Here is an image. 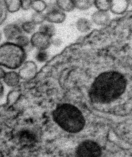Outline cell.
Here are the masks:
<instances>
[{
	"label": "cell",
	"instance_id": "cell-18",
	"mask_svg": "<svg viewBox=\"0 0 132 157\" xmlns=\"http://www.w3.org/2000/svg\"><path fill=\"white\" fill-rule=\"evenodd\" d=\"M20 26L23 32L27 34H32L35 33L37 25L32 21H23Z\"/></svg>",
	"mask_w": 132,
	"mask_h": 157
},
{
	"label": "cell",
	"instance_id": "cell-16",
	"mask_svg": "<svg viewBox=\"0 0 132 157\" xmlns=\"http://www.w3.org/2000/svg\"><path fill=\"white\" fill-rule=\"evenodd\" d=\"M75 9L86 11L94 6L95 0H73Z\"/></svg>",
	"mask_w": 132,
	"mask_h": 157
},
{
	"label": "cell",
	"instance_id": "cell-12",
	"mask_svg": "<svg viewBox=\"0 0 132 157\" xmlns=\"http://www.w3.org/2000/svg\"><path fill=\"white\" fill-rule=\"evenodd\" d=\"M36 67L35 64L32 61H29L26 63L23 68L20 71L19 75L20 77H21L23 78H26L34 75V73L36 72Z\"/></svg>",
	"mask_w": 132,
	"mask_h": 157
},
{
	"label": "cell",
	"instance_id": "cell-3",
	"mask_svg": "<svg viewBox=\"0 0 132 157\" xmlns=\"http://www.w3.org/2000/svg\"><path fill=\"white\" fill-rule=\"evenodd\" d=\"M26 57L24 49L15 43L6 42L0 45V66L16 69L21 66Z\"/></svg>",
	"mask_w": 132,
	"mask_h": 157
},
{
	"label": "cell",
	"instance_id": "cell-20",
	"mask_svg": "<svg viewBox=\"0 0 132 157\" xmlns=\"http://www.w3.org/2000/svg\"><path fill=\"white\" fill-rule=\"evenodd\" d=\"M15 44L25 49V47H27L30 44V39L29 37L25 35L21 34L15 40Z\"/></svg>",
	"mask_w": 132,
	"mask_h": 157
},
{
	"label": "cell",
	"instance_id": "cell-7",
	"mask_svg": "<svg viewBox=\"0 0 132 157\" xmlns=\"http://www.w3.org/2000/svg\"><path fill=\"white\" fill-rule=\"evenodd\" d=\"M4 37L8 41L15 40L21 34L23 31L21 26L16 23L8 24L6 25L3 29Z\"/></svg>",
	"mask_w": 132,
	"mask_h": 157
},
{
	"label": "cell",
	"instance_id": "cell-27",
	"mask_svg": "<svg viewBox=\"0 0 132 157\" xmlns=\"http://www.w3.org/2000/svg\"><path fill=\"white\" fill-rule=\"evenodd\" d=\"M6 72H5L3 68H1V67L0 66V80L3 78L4 75L6 74Z\"/></svg>",
	"mask_w": 132,
	"mask_h": 157
},
{
	"label": "cell",
	"instance_id": "cell-19",
	"mask_svg": "<svg viewBox=\"0 0 132 157\" xmlns=\"http://www.w3.org/2000/svg\"><path fill=\"white\" fill-rule=\"evenodd\" d=\"M94 6L99 11L109 12L111 6V0H95Z\"/></svg>",
	"mask_w": 132,
	"mask_h": 157
},
{
	"label": "cell",
	"instance_id": "cell-14",
	"mask_svg": "<svg viewBox=\"0 0 132 157\" xmlns=\"http://www.w3.org/2000/svg\"><path fill=\"white\" fill-rule=\"evenodd\" d=\"M7 12L14 13L21 9V0H3Z\"/></svg>",
	"mask_w": 132,
	"mask_h": 157
},
{
	"label": "cell",
	"instance_id": "cell-2",
	"mask_svg": "<svg viewBox=\"0 0 132 157\" xmlns=\"http://www.w3.org/2000/svg\"><path fill=\"white\" fill-rule=\"evenodd\" d=\"M52 117L60 127L71 133L79 132L85 125L82 113L76 106L69 104L58 106L52 113Z\"/></svg>",
	"mask_w": 132,
	"mask_h": 157
},
{
	"label": "cell",
	"instance_id": "cell-9",
	"mask_svg": "<svg viewBox=\"0 0 132 157\" xmlns=\"http://www.w3.org/2000/svg\"><path fill=\"white\" fill-rule=\"evenodd\" d=\"M111 16L108 12L95 11L91 15V21L95 25L100 26H106L111 21Z\"/></svg>",
	"mask_w": 132,
	"mask_h": 157
},
{
	"label": "cell",
	"instance_id": "cell-22",
	"mask_svg": "<svg viewBox=\"0 0 132 157\" xmlns=\"http://www.w3.org/2000/svg\"><path fill=\"white\" fill-rule=\"evenodd\" d=\"M7 12L3 0H0V25L3 23L7 17Z\"/></svg>",
	"mask_w": 132,
	"mask_h": 157
},
{
	"label": "cell",
	"instance_id": "cell-26",
	"mask_svg": "<svg viewBox=\"0 0 132 157\" xmlns=\"http://www.w3.org/2000/svg\"><path fill=\"white\" fill-rule=\"evenodd\" d=\"M4 93V88L2 82L0 81V100L2 98Z\"/></svg>",
	"mask_w": 132,
	"mask_h": 157
},
{
	"label": "cell",
	"instance_id": "cell-4",
	"mask_svg": "<svg viewBox=\"0 0 132 157\" xmlns=\"http://www.w3.org/2000/svg\"><path fill=\"white\" fill-rule=\"evenodd\" d=\"M76 153L78 157H100L101 155V149L96 143L87 140L80 144L77 148Z\"/></svg>",
	"mask_w": 132,
	"mask_h": 157
},
{
	"label": "cell",
	"instance_id": "cell-6",
	"mask_svg": "<svg viewBox=\"0 0 132 157\" xmlns=\"http://www.w3.org/2000/svg\"><path fill=\"white\" fill-rule=\"evenodd\" d=\"M52 38L38 31L31 36L30 45L38 50H46L52 45Z\"/></svg>",
	"mask_w": 132,
	"mask_h": 157
},
{
	"label": "cell",
	"instance_id": "cell-8",
	"mask_svg": "<svg viewBox=\"0 0 132 157\" xmlns=\"http://www.w3.org/2000/svg\"><path fill=\"white\" fill-rule=\"evenodd\" d=\"M130 6L128 0H111L110 11L114 14L122 15L127 13Z\"/></svg>",
	"mask_w": 132,
	"mask_h": 157
},
{
	"label": "cell",
	"instance_id": "cell-15",
	"mask_svg": "<svg viewBox=\"0 0 132 157\" xmlns=\"http://www.w3.org/2000/svg\"><path fill=\"white\" fill-rule=\"evenodd\" d=\"M38 31L43 34L52 38L56 33V29L53 24L47 22V23H43L38 27Z\"/></svg>",
	"mask_w": 132,
	"mask_h": 157
},
{
	"label": "cell",
	"instance_id": "cell-21",
	"mask_svg": "<svg viewBox=\"0 0 132 157\" xmlns=\"http://www.w3.org/2000/svg\"><path fill=\"white\" fill-rule=\"evenodd\" d=\"M36 25H40L46 21L45 13L35 12L32 15L31 20Z\"/></svg>",
	"mask_w": 132,
	"mask_h": 157
},
{
	"label": "cell",
	"instance_id": "cell-11",
	"mask_svg": "<svg viewBox=\"0 0 132 157\" xmlns=\"http://www.w3.org/2000/svg\"><path fill=\"white\" fill-rule=\"evenodd\" d=\"M3 80L7 86L13 87L18 84L20 82V76L19 74L16 72H6Z\"/></svg>",
	"mask_w": 132,
	"mask_h": 157
},
{
	"label": "cell",
	"instance_id": "cell-1",
	"mask_svg": "<svg viewBox=\"0 0 132 157\" xmlns=\"http://www.w3.org/2000/svg\"><path fill=\"white\" fill-rule=\"evenodd\" d=\"M126 81L122 74L115 71L103 72L97 77L90 90L93 102L109 103L118 99L125 91Z\"/></svg>",
	"mask_w": 132,
	"mask_h": 157
},
{
	"label": "cell",
	"instance_id": "cell-28",
	"mask_svg": "<svg viewBox=\"0 0 132 157\" xmlns=\"http://www.w3.org/2000/svg\"><path fill=\"white\" fill-rule=\"evenodd\" d=\"M1 33H0V40H1Z\"/></svg>",
	"mask_w": 132,
	"mask_h": 157
},
{
	"label": "cell",
	"instance_id": "cell-23",
	"mask_svg": "<svg viewBox=\"0 0 132 157\" xmlns=\"http://www.w3.org/2000/svg\"><path fill=\"white\" fill-rule=\"evenodd\" d=\"M36 59L40 63H44L48 59V54L46 50H38L36 54Z\"/></svg>",
	"mask_w": 132,
	"mask_h": 157
},
{
	"label": "cell",
	"instance_id": "cell-13",
	"mask_svg": "<svg viewBox=\"0 0 132 157\" xmlns=\"http://www.w3.org/2000/svg\"><path fill=\"white\" fill-rule=\"evenodd\" d=\"M59 9L65 13L71 12L75 9L73 0H55Z\"/></svg>",
	"mask_w": 132,
	"mask_h": 157
},
{
	"label": "cell",
	"instance_id": "cell-5",
	"mask_svg": "<svg viewBox=\"0 0 132 157\" xmlns=\"http://www.w3.org/2000/svg\"><path fill=\"white\" fill-rule=\"evenodd\" d=\"M46 12L45 13V20L47 22L53 24H61L66 19L65 12L58 7L55 2L48 5Z\"/></svg>",
	"mask_w": 132,
	"mask_h": 157
},
{
	"label": "cell",
	"instance_id": "cell-25",
	"mask_svg": "<svg viewBox=\"0 0 132 157\" xmlns=\"http://www.w3.org/2000/svg\"><path fill=\"white\" fill-rule=\"evenodd\" d=\"M62 43V41L59 38H56L55 39H52V44H54L55 46H58L61 45V44Z\"/></svg>",
	"mask_w": 132,
	"mask_h": 157
},
{
	"label": "cell",
	"instance_id": "cell-24",
	"mask_svg": "<svg viewBox=\"0 0 132 157\" xmlns=\"http://www.w3.org/2000/svg\"><path fill=\"white\" fill-rule=\"evenodd\" d=\"M33 0H21V9L24 11H28L32 7Z\"/></svg>",
	"mask_w": 132,
	"mask_h": 157
},
{
	"label": "cell",
	"instance_id": "cell-17",
	"mask_svg": "<svg viewBox=\"0 0 132 157\" xmlns=\"http://www.w3.org/2000/svg\"><path fill=\"white\" fill-rule=\"evenodd\" d=\"M47 7V4L44 0H33L31 9L35 12L43 13L46 10Z\"/></svg>",
	"mask_w": 132,
	"mask_h": 157
},
{
	"label": "cell",
	"instance_id": "cell-10",
	"mask_svg": "<svg viewBox=\"0 0 132 157\" xmlns=\"http://www.w3.org/2000/svg\"><path fill=\"white\" fill-rule=\"evenodd\" d=\"M92 21L85 17H80L76 22V27L77 30L83 34L89 33L92 30Z\"/></svg>",
	"mask_w": 132,
	"mask_h": 157
}]
</instances>
